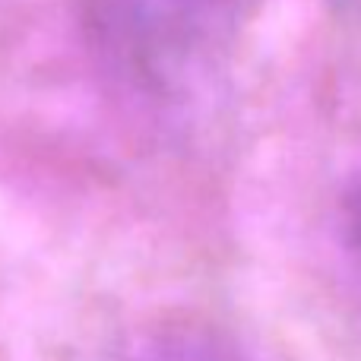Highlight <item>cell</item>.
Masks as SVG:
<instances>
[{"instance_id": "1", "label": "cell", "mask_w": 361, "mask_h": 361, "mask_svg": "<svg viewBox=\"0 0 361 361\" xmlns=\"http://www.w3.org/2000/svg\"><path fill=\"white\" fill-rule=\"evenodd\" d=\"M257 0H80L82 25L114 76L171 95L209 73Z\"/></svg>"}, {"instance_id": "4", "label": "cell", "mask_w": 361, "mask_h": 361, "mask_svg": "<svg viewBox=\"0 0 361 361\" xmlns=\"http://www.w3.org/2000/svg\"><path fill=\"white\" fill-rule=\"evenodd\" d=\"M339 4H361V0H339Z\"/></svg>"}, {"instance_id": "2", "label": "cell", "mask_w": 361, "mask_h": 361, "mask_svg": "<svg viewBox=\"0 0 361 361\" xmlns=\"http://www.w3.org/2000/svg\"><path fill=\"white\" fill-rule=\"evenodd\" d=\"M124 361H238V358L219 339L197 330H187V333H165V336L140 345Z\"/></svg>"}, {"instance_id": "3", "label": "cell", "mask_w": 361, "mask_h": 361, "mask_svg": "<svg viewBox=\"0 0 361 361\" xmlns=\"http://www.w3.org/2000/svg\"><path fill=\"white\" fill-rule=\"evenodd\" d=\"M349 228H352V241H355L358 250H361V187L355 190L352 206H349Z\"/></svg>"}]
</instances>
